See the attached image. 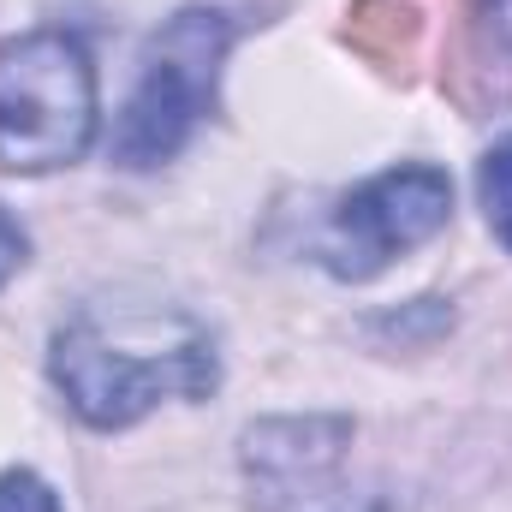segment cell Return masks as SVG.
<instances>
[{"instance_id": "obj_1", "label": "cell", "mask_w": 512, "mask_h": 512, "mask_svg": "<svg viewBox=\"0 0 512 512\" xmlns=\"http://www.w3.org/2000/svg\"><path fill=\"white\" fill-rule=\"evenodd\" d=\"M48 376L90 429H126L167 399H209L221 382L215 340L185 310H78L54 346Z\"/></svg>"}, {"instance_id": "obj_2", "label": "cell", "mask_w": 512, "mask_h": 512, "mask_svg": "<svg viewBox=\"0 0 512 512\" xmlns=\"http://www.w3.org/2000/svg\"><path fill=\"white\" fill-rule=\"evenodd\" d=\"M239 36V18L227 6H179L137 60V84H131L126 108L114 120V161L143 173L173 161L191 131L215 114V84H221V60Z\"/></svg>"}, {"instance_id": "obj_3", "label": "cell", "mask_w": 512, "mask_h": 512, "mask_svg": "<svg viewBox=\"0 0 512 512\" xmlns=\"http://www.w3.org/2000/svg\"><path fill=\"white\" fill-rule=\"evenodd\" d=\"M96 137V66L72 30H30L0 48V167L54 173Z\"/></svg>"}, {"instance_id": "obj_4", "label": "cell", "mask_w": 512, "mask_h": 512, "mask_svg": "<svg viewBox=\"0 0 512 512\" xmlns=\"http://www.w3.org/2000/svg\"><path fill=\"white\" fill-rule=\"evenodd\" d=\"M453 215V179L429 161L387 167L364 179L352 197L334 203V215L316 233V262L340 280H370L393 256L429 245Z\"/></svg>"}, {"instance_id": "obj_5", "label": "cell", "mask_w": 512, "mask_h": 512, "mask_svg": "<svg viewBox=\"0 0 512 512\" xmlns=\"http://www.w3.org/2000/svg\"><path fill=\"white\" fill-rule=\"evenodd\" d=\"M346 417H268L245 429V489L256 512H382V495L352 477Z\"/></svg>"}, {"instance_id": "obj_6", "label": "cell", "mask_w": 512, "mask_h": 512, "mask_svg": "<svg viewBox=\"0 0 512 512\" xmlns=\"http://www.w3.org/2000/svg\"><path fill=\"white\" fill-rule=\"evenodd\" d=\"M441 84L465 114L512 108V0H465Z\"/></svg>"}, {"instance_id": "obj_7", "label": "cell", "mask_w": 512, "mask_h": 512, "mask_svg": "<svg viewBox=\"0 0 512 512\" xmlns=\"http://www.w3.org/2000/svg\"><path fill=\"white\" fill-rule=\"evenodd\" d=\"M340 36H346L352 54H364L376 72L411 78L417 48H423V12H417L411 0H352Z\"/></svg>"}, {"instance_id": "obj_8", "label": "cell", "mask_w": 512, "mask_h": 512, "mask_svg": "<svg viewBox=\"0 0 512 512\" xmlns=\"http://www.w3.org/2000/svg\"><path fill=\"white\" fill-rule=\"evenodd\" d=\"M477 197H483V215H489L495 239L512 251V131L483 155V167H477Z\"/></svg>"}, {"instance_id": "obj_9", "label": "cell", "mask_w": 512, "mask_h": 512, "mask_svg": "<svg viewBox=\"0 0 512 512\" xmlns=\"http://www.w3.org/2000/svg\"><path fill=\"white\" fill-rule=\"evenodd\" d=\"M0 512H60V501L36 471H0Z\"/></svg>"}, {"instance_id": "obj_10", "label": "cell", "mask_w": 512, "mask_h": 512, "mask_svg": "<svg viewBox=\"0 0 512 512\" xmlns=\"http://www.w3.org/2000/svg\"><path fill=\"white\" fill-rule=\"evenodd\" d=\"M24 256H30V239H24V227H18V221L0 209V286H6V280L24 268Z\"/></svg>"}]
</instances>
